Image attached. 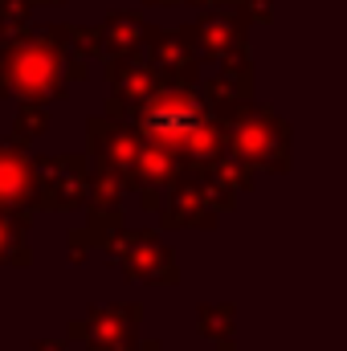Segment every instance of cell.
<instances>
[{
	"label": "cell",
	"instance_id": "2",
	"mask_svg": "<svg viewBox=\"0 0 347 351\" xmlns=\"http://www.w3.org/2000/svg\"><path fill=\"white\" fill-rule=\"evenodd\" d=\"M62 53L49 41H16L4 58V90H21L29 98L62 90Z\"/></svg>",
	"mask_w": 347,
	"mask_h": 351
},
{
	"label": "cell",
	"instance_id": "3",
	"mask_svg": "<svg viewBox=\"0 0 347 351\" xmlns=\"http://www.w3.org/2000/svg\"><path fill=\"white\" fill-rule=\"evenodd\" d=\"M29 168L16 160V156H8V152H0V200L4 204H16L21 196H29Z\"/></svg>",
	"mask_w": 347,
	"mask_h": 351
},
{
	"label": "cell",
	"instance_id": "1",
	"mask_svg": "<svg viewBox=\"0 0 347 351\" xmlns=\"http://www.w3.org/2000/svg\"><path fill=\"white\" fill-rule=\"evenodd\" d=\"M139 119H143V131L156 135L164 147H192L200 156L213 152V139L217 135H213V127L204 119V106L192 94L168 90L160 98H147L143 110H139Z\"/></svg>",
	"mask_w": 347,
	"mask_h": 351
}]
</instances>
